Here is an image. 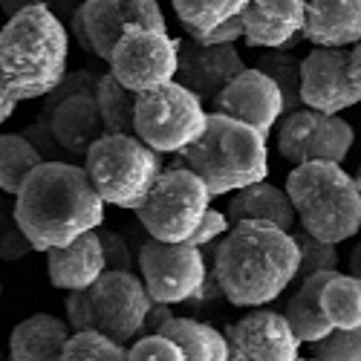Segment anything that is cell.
<instances>
[{
    "label": "cell",
    "instance_id": "484cf974",
    "mask_svg": "<svg viewBox=\"0 0 361 361\" xmlns=\"http://www.w3.org/2000/svg\"><path fill=\"white\" fill-rule=\"evenodd\" d=\"M318 283H321V272L304 278L298 286H292V298L281 310L292 326V333L300 338V344H312L326 333H333V326L324 318V310L318 304Z\"/></svg>",
    "mask_w": 361,
    "mask_h": 361
},
{
    "label": "cell",
    "instance_id": "277c9868",
    "mask_svg": "<svg viewBox=\"0 0 361 361\" xmlns=\"http://www.w3.org/2000/svg\"><path fill=\"white\" fill-rule=\"evenodd\" d=\"M179 159L200 173L217 200L269 176V136L240 118L208 110L205 130Z\"/></svg>",
    "mask_w": 361,
    "mask_h": 361
},
{
    "label": "cell",
    "instance_id": "8d00e7d4",
    "mask_svg": "<svg viewBox=\"0 0 361 361\" xmlns=\"http://www.w3.org/2000/svg\"><path fill=\"white\" fill-rule=\"evenodd\" d=\"M99 78L102 73L96 70H73V73H64V78L58 81L49 93L41 99V110L44 113H52L55 104H61L67 96H75V93H96V87H99Z\"/></svg>",
    "mask_w": 361,
    "mask_h": 361
},
{
    "label": "cell",
    "instance_id": "e0dca14e",
    "mask_svg": "<svg viewBox=\"0 0 361 361\" xmlns=\"http://www.w3.org/2000/svg\"><path fill=\"white\" fill-rule=\"evenodd\" d=\"M240 70H246V61L234 44L205 47L188 35L179 38L176 81L185 84L191 93H197L205 107Z\"/></svg>",
    "mask_w": 361,
    "mask_h": 361
},
{
    "label": "cell",
    "instance_id": "ab89813d",
    "mask_svg": "<svg viewBox=\"0 0 361 361\" xmlns=\"http://www.w3.org/2000/svg\"><path fill=\"white\" fill-rule=\"evenodd\" d=\"M228 228H231V217L223 214V212H217V208H208L205 217H202V223H200V228L191 234L188 243H194V246H208V243H214V240L226 237Z\"/></svg>",
    "mask_w": 361,
    "mask_h": 361
},
{
    "label": "cell",
    "instance_id": "74e56055",
    "mask_svg": "<svg viewBox=\"0 0 361 361\" xmlns=\"http://www.w3.org/2000/svg\"><path fill=\"white\" fill-rule=\"evenodd\" d=\"M20 133L38 147V154H41L44 159H70L67 150L58 145V139H55V133H52V125H49V116H47L44 110H38V116H35Z\"/></svg>",
    "mask_w": 361,
    "mask_h": 361
},
{
    "label": "cell",
    "instance_id": "5b68a950",
    "mask_svg": "<svg viewBox=\"0 0 361 361\" xmlns=\"http://www.w3.org/2000/svg\"><path fill=\"white\" fill-rule=\"evenodd\" d=\"M286 194L300 228L326 243L341 246L361 228V191L341 162H304L286 176Z\"/></svg>",
    "mask_w": 361,
    "mask_h": 361
},
{
    "label": "cell",
    "instance_id": "52a82bcc",
    "mask_svg": "<svg viewBox=\"0 0 361 361\" xmlns=\"http://www.w3.org/2000/svg\"><path fill=\"white\" fill-rule=\"evenodd\" d=\"M84 168L107 205L136 212L165 171V162L159 150L136 133H104L90 145Z\"/></svg>",
    "mask_w": 361,
    "mask_h": 361
},
{
    "label": "cell",
    "instance_id": "c3c4849f",
    "mask_svg": "<svg viewBox=\"0 0 361 361\" xmlns=\"http://www.w3.org/2000/svg\"><path fill=\"white\" fill-rule=\"evenodd\" d=\"M0 358H9V355H6V353H4V347H0Z\"/></svg>",
    "mask_w": 361,
    "mask_h": 361
},
{
    "label": "cell",
    "instance_id": "f35d334b",
    "mask_svg": "<svg viewBox=\"0 0 361 361\" xmlns=\"http://www.w3.org/2000/svg\"><path fill=\"white\" fill-rule=\"evenodd\" d=\"M183 32L188 38H194L197 44H205V47H217V44H237L240 38L246 35V26H243V18L234 15L228 18L226 23H220L217 29H208V32H200L194 26H183Z\"/></svg>",
    "mask_w": 361,
    "mask_h": 361
},
{
    "label": "cell",
    "instance_id": "d4e9b609",
    "mask_svg": "<svg viewBox=\"0 0 361 361\" xmlns=\"http://www.w3.org/2000/svg\"><path fill=\"white\" fill-rule=\"evenodd\" d=\"M159 333L173 338L179 347H183L185 358H191V361H226V358H231L226 333H220V329H214L205 321L173 315L171 321L162 324Z\"/></svg>",
    "mask_w": 361,
    "mask_h": 361
},
{
    "label": "cell",
    "instance_id": "ba28073f",
    "mask_svg": "<svg viewBox=\"0 0 361 361\" xmlns=\"http://www.w3.org/2000/svg\"><path fill=\"white\" fill-rule=\"evenodd\" d=\"M212 191L185 162H176L159 173V179L136 208V220L147 237L165 243H185L200 228L205 212L212 208Z\"/></svg>",
    "mask_w": 361,
    "mask_h": 361
},
{
    "label": "cell",
    "instance_id": "bcb514c9",
    "mask_svg": "<svg viewBox=\"0 0 361 361\" xmlns=\"http://www.w3.org/2000/svg\"><path fill=\"white\" fill-rule=\"evenodd\" d=\"M350 275H355V278H361V240L353 246V252H350Z\"/></svg>",
    "mask_w": 361,
    "mask_h": 361
},
{
    "label": "cell",
    "instance_id": "f546056e",
    "mask_svg": "<svg viewBox=\"0 0 361 361\" xmlns=\"http://www.w3.org/2000/svg\"><path fill=\"white\" fill-rule=\"evenodd\" d=\"M171 4L183 26H194L200 32H208V29H217L228 18L240 15L249 0H171Z\"/></svg>",
    "mask_w": 361,
    "mask_h": 361
},
{
    "label": "cell",
    "instance_id": "3957f363",
    "mask_svg": "<svg viewBox=\"0 0 361 361\" xmlns=\"http://www.w3.org/2000/svg\"><path fill=\"white\" fill-rule=\"evenodd\" d=\"M70 26L47 4L26 6L0 26V78L18 102L44 99L67 73Z\"/></svg>",
    "mask_w": 361,
    "mask_h": 361
},
{
    "label": "cell",
    "instance_id": "d6a6232c",
    "mask_svg": "<svg viewBox=\"0 0 361 361\" xmlns=\"http://www.w3.org/2000/svg\"><path fill=\"white\" fill-rule=\"evenodd\" d=\"M35 246L26 237L18 214H15V197L4 194L0 197V260L4 263H18L26 255H32Z\"/></svg>",
    "mask_w": 361,
    "mask_h": 361
},
{
    "label": "cell",
    "instance_id": "6da1fadb",
    "mask_svg": "<svg viewBox=\"0 0 361 361\" xmlns=\"http://www.w3.org/2000/svg\"><path fill=\"white\" fill-rule=\"evenodd\" d=\"M214 275L231 307H269L295 281L300 252L292 231L266 220H237L214 246Z\"/></svg>",
    "mask_w": 361,
    "mask_h": 361
},
{
    "label": "cell",
    "instance_id": "4316f807",
    "mask_svg": "<svg viewBox=\"0 0 361 361\" xmlns=\"http://www.w3.org/2000/svg\"><path fill=\"white\" fill-rule=\"evenodd\" d=\"M304 32L295 35L292 41L281 44V47H263L260 55H257V64L269 78H275V84L281 87L283 93V110L292 113L300 104V61H304V55L298 52V47L304 44Z\"/></svg>",
    "mask_w": 361,
    "mask_h": 361
},
{
    "label": "cell",
    "instance_id": "7a4b0ae2",
    "mask_svg": "<svg viewBox=\"0 0 361 361\" xmlns=\"http://www.w3.org/2000/svg\"><path fill=\"white\" fill-rule=\"evenodd\" d=\"M104 205L87 168L70 159H44L15 194V214L35 252L44 255L99 228Z\"/></svg>",
    "mask_w": 361,
    "mask_h": 361
},
{
    "label": "cell",
    "instance_id": "d6986e66",
    "mask_svg": "<svg viewBox=\"0 0 361 361\" xmlns=\"http://www.w3.org/2000/svg\"><path fill=\"white\" fill-rule=\"evenodd\" d=\"M246 26V44L252 49L281 47L304 32L307 0H249L240 12Z\"/></svg>",
    "mask_w": 361,
    "mask_h": 361
},
{
    "label": "cell",
    "instance_id": "7c38bea8",
    "mask_svg": "<svg viewBox=\"0 0 361 361\" xmlns=\"http://www.w3.org/2000/svg\"><path fill=\"white\" fill-rule=\"evenodd\" d=\"M355 142V130L338 113L298 107L278 122V150L289 165L304 162H344Z\"/></svg>",
    "mask_w": 361,
    "mask_h": 361
},
{
    "label": "cell",
    "instance_id": "8992f818",
    "mask_svg": "<svg viewBox=\"0 0 361 361\" xmlns=\"http://www.w3.org/2000/svg\"><path fill=\"white\" fill-rule=\"evenodd\" d=\"M154 304L139 272L104 269V275L87 289L67 292V321L73 329H102L118 344H130L142 336L145 315Z\"/></svg>",
    "mask_w": 361,
    "mask_h": 361
},
{
    "label": "cell",
    "instance_id": "4fadbf2b",
    "mask_svg": "<svg viewBox=\"0 0 361 361\" xmlns=\"http://www.w3.org/2000/svg\"><path fill=\"white\" fill-rule=\"evenodd\" d=\"M136 23L168 29L159 0H84L70 20V32L87 55L110 61L116 41Z\"/></svg>",
    "mask_w": 361,
    "mask_h": 361
},
{
    "label": "cell",
    "instance_id": "7bdbcfd3",
    "mask_svg": "<svg viewBox=\"0 0 361 361\" xmlns=\"http://www.w3.org/2000/svg\"><path fill=\"white\" fill-rule=\"evenodd\" d=\"M81 4H84V0H49V9L70 26V20L75 18V12H78Z\"/></svg>",
    "mask_w": 361,
    "mask_h": 361
},
{
    "label": "cell",
    "instance_id": "9c48e42d",
    "mask_svg": "<svg viewBox=\"0 0 361 361\" xmlns=\"http://www.w3.org/2000/svg\"><path fill=\"white\" fill-rule=\"evenodd\" d=\"M208 107L185 84L165 81L142 90L133 113V133L159 154H183L205 130Z\"/></svg>",
    "mask_w": 361,
    "mask_h": 361
},
{
    "label": "cell",
    "instance_id": "9a60e30c",
    "mask_svg": "<svg viewBox=\"0 0 361 361\" xmlns=\"http://www.w3.org/2000/svg\"><path fill=\"white\" fill-rule=\"evenodd\" d=\"M208 110L226 113L231 118H240L260 133H272V128L281 122L283 110V93L275 84V78H269L260 67H246L240 70L220 93L208 102Z\"/></svg>",
    "mask_w": 361,
    "mask_h": 361
},
{
    "label": "cell",
    "instance_id": "30bf717a",
    "mask_svg": "<svg viewBox=\"0 0 361 361\" xmlns=\"http://www.w3.org/2000/svg\"><path fill=\"white\" fill-rule=\"evenodd\" d=\"M214 243H165V240L147 237L139 246V275L154 300L162 304H188L202 286L208 266L214 257Z\"/></svg>",
    "mask_w": 361,
    "mask_h": 361
},
{
    "label": "cell",
    "instance_id": "7402d4cb",
    "mask_svg": "<svg viewBox=\"0 0 361 361\" xmlns=\"http://www.w3.org/2000/svg\"><path fill=\"white\" fill-rule=\"evenodd\" d=\"M73 336L67 318L49 312H35L12 326L9 333V358L15 361H49L64 358V344Z\"/></svg>",
    "mask_w": 361,
    "mask_h": 361
},
{
    "label": "cell",
    "instance_id": "ee69618b",
    "mask_svg": "<svg viewBox=\"0 0 361 361\" xmlns=\"http://www.w3.org/2000/svg\"><path fill=\"white\" fill-rule=\"evenodd\" d=\"M38 4H47L49 6V0H0V12H4L6 18H12L15 12H20L26 6H38Z\"/></svg>",
    "mask_w": 361,
    "mask_h": 361
},
{
    "label": "cell",
    "instance_id": "cb8c5ba5",
    "mask_svg": "<svg viewBox=\"0 0 361 361\" xmlns=\"http://www.w3.org/2000/svg\"><path fill=\"white\" fill-rule=\"evenodd\" d=\"M318 304L333 329L361 326V278L338 269H324L318 283Z\"/></svg>",
    "mask_w": 361,
    "mask_h": 361
},
{
    "label": "cell",
    "instance_id": "60d3db41",
    "mask_svg": "<svg viewBox=\"0 0 361 361\" xmlns=\"http://www.w3.org/2000/svg\"><path fill=\"white\" fill-rule=\"evenodd\" d=\"M171 318H173L171 304H162V300H154V304H150V310H147V315H145L142 333H159L162 324H165V321H171Z\"/></svg>",
    "mask_w": 361,
    "mask_h": 361
},
{
    "label": "cell",
    "instance_id": "d590c367",
    "mask_svg": "<svg viewBox=\"0 0 361 361\" xmlns=\"http://www.w3.org/2000/svg\"><path fill=\"white\" fill-rule=\"evenodd\" d=\"M102 237V246H104V260L107 269H125V272H139V249L136 243L116 228H107L104 223L96 228Z\"/></svg>",
    "mask_w": 361,
    "mask_h": 361
},
{
    "label": "cell",
    "instance_id": "b9f144b4",
    "mask_svg": "<svg viewBox=\"0 0 361 361\" xmlns=\"http://www.w3.org/2000/svg\"><path fill=\"white\" fill-rule=\"evenodd\" d=\"M18 96L12 93V90L6 87V81L4 78H0V125H6L9 122V118H12V113L18 110Z\"/></svg>",
    "mask_w": 361,
    "mask_h": 361
},
{
    "label": "cell",
    "instance_id": "f1b7e54d",
    "mask_svg": "<svg viewBox=\"0 0 361 361\" xmlns=\"http://www.w3.org/2000/svg\"><path fill=\"white\" fill-rule=\"evenodd\" d=\"M139 93L125 87L113 73H102L96 87V102L107 133H133V113Z\"/></svg>",
    "mask_w": 361,
    "mask_h": 361
},
{
    "label": "cell",
    "instance_id": "2e32d148",
    "mask_svg": "<svg viewBox=\"0 0 361 361\" xmlns=\"http://www.w3.org/2000/svg\"><path fill=\"white\" fill-rule=\"evenodd\" d=\"M226 341H228L231 358H240V361H295V358H300V338L292 333L286 315L275 312V310L252 307V312L228 324Z\"/></svg>",
    "mask_w": 361,
    "mask_h": 361
},
{
    "label": "cell",
    "instance_id": "8fae6325",
    "mask_svg": "<svg viewBox=\"0 0 361 361\" xmlns=\"http://www.w3.org/2000/svg\"><path fill=\"white\" fill-rule=\"evenodd\" d=\"M107 64H110V73L125 87L136 90V93L159 87L176 78L179 38H173L168 29L147 26V23L128 26L125 35L116 41Z\"/></svg>",
    "mask_w": 361,
    "mask_h": 361
},
{
    "label": "cell",
    "instance_id": "ffe728a7",
    "mask_svg": "<svg viewBox=\"0 0 361 361\" xmlns=\"http://www.w3.org/2000/svg\"><path fill=\"white\" fill-rule=\"evenodd\" d=\"M49 116V125H52V133L58 139L70 157L75 159H84L90 145L96 139H102L107 130H104V122H102V113H99V102H96V93H75V96H67L61 104H55Z\"/></svg>",
    "mask_w": 361,
    "mask_h": 361
},
{
    "label": "cell",
    "instance_id": "681fc988",
    "mask_svg": "<svg viewBox=\"0 0 361 361\" xmlns=\"http://www.w3.org/2000/svg\"><path fill=\"white\" fill-rule=\"evenodd\" d=\"M0 295H4V286H0Z\"/></svg>",
    "mask_w": 361,
    "mask_h": 361
},
{
    "label": "cell",
    "instance_id": "603a6c76",
    "mask_svg": "<svg viewBox=\"0 0 361 361\" xmlns=\"http://www.w3.org/2000/svg\"><path fill=\"white\" fill-rule=\"evenodd\" d=\"M226 214L231 217V223H237V220H266V223H275L286 231H292L295 220H298L295 205H292L286 188H278L272 183H266V179L234 191V197L226 205Z\"/></svg>",
    "mask_w": 361,
    "mask_h": 361
},
{
    "label": "cell",
    "instance_id": "83f0119b",
    "mask_svg": "<svg viewBox=\"0 0 361 361\" xmlns=\"http://www.w3.org/2000/svg\"><path fill=\"white\" fill-rule=\"evenodd\" d=\"M44 157L23 133H0V194L15 197Z\"/></svg>",
    "mask_w": 361,
    "mask_h": 361
},
{
    "label": "cell",
    "instance_id": "f6af8a7d",
    "mask_svg": "<svg viewBox=\"0 0 361 361\" xmlns=\"http://www.w3.org/2000/svg\"><path fill=\"white\" fill-rule=\"evenodd\" d=\"M350 75H353L355 87L361 90V41L350 49Z\"/></svg>",
    "mask_w": 361,
    "mask_h": 361
},
{
    "label": "cell",
    "instance_id": "836d02e7",
    "mask_svg": "<svg viewBox=\"0 0 361 361\" xmlns=\"http://www.w3.org/2000/svg\"><path fill=\"white\" fill-rule=\"evenodd\" d=\"M310 353L318 361H361V326L333 329L324 338L312 341Z\"/></svg>",
    "mask_w": 361,
    "mask_h": 361
},
{
    "label": "cell",
    "instance_id": "e575fe53",
    "mask_svg": "<svg viewBox=\"0 0 361 361\" xmlns=\"http://www.w3.org/2000/svg\"><path fill=\"white\" fill-rule=\"evenodd\" d=\"M130 361H185V353L165 333H142L128 344Z\"/></svg>",
    "mask_w": 361,
    "mask_h": 361
},
{
    "label": "cell",
    "instance_id": "4dcf8cb0",
    "mask_svg": "<svg viewBox=\"0 0 361 361\" xmlns=\"http://www.w3.org/2000/svg\"><path fill=\"white\" fill-rule=\"evenodd\" d=\"M128 358V347L110 338L102 329H73L64 344V361H118Z\"/></svg>",
    "mask_w": 361,
    "mask_h": 361
},
{
    "label": "cell",
    "instance_id": "1f68e13d",
    "mask_svg": "<svg viewBox=\"0 0 361 361\" xmlns=\"http://www.w3.org/2000/svg\"><path fill=\"white\" fill-rule=\"evenodd\" d=\"M292 237H295L298 252H300V266H298V275H295L292 286H298L300 281L315 275V272H324V269H338V246L336 243H326V240L312 237L307 228H292Z\"/></svg>",
    "mask_w": 361,
    "mask_h": 361
},
{
    "label": "cell",
    "instance_id": "44dd1931",
    "mask_svg": "<svg viewBox=\"0 0 361 361\" xmlns=\"http://www.w3.org/2000/svg\"><path fill=\"white\" fill-rule=\"evenodd\" d=\"M304 38L312 47H355L361 41V0H307Z\"/></svg>",
    "mask_w": 361,
    "mask_h": 361
},
{
    "label": "cell",
    "instance_id": "5bb4252c",
    "mask_svg": "<svg viewBox=\"0 0 361 361\" xmlns=\"http://www.w3.org/2000/svg\"><path fill=\"white\" fill-rule=\"evenodd\" d=\"M353 47H312L300 61V104L321 113H341L361 102L350 75Z\"/></svg>",
    "mask_w": 361,
    "mask_h": 361
},
{
    "label": "cell",
    "instance_id": "7dc6e473",
    "mask_svg": "<svg viewBox=\"0 0 361 361\" xmlns=\"http://www.w3.org/2000/svg\"><path fill=\"white\" fill-rule=\"evenodd\" d=\"M355 185H358V191H361V165H358V173H355Z\"/></svg>",
    "mask_w": 361,
    "mask_h": 361
},
{
    "label": "cell",
    "instance_id": "ac0fdd59",
    "mask_svg": "<svg viewBox=\"0 0 361 361\" xmlns=\"http://www.w3.org/2000/svg\"><path fill=\"white\" fill-rule=\"evenodd\" d=\"M107 269L104 260V246L99 231H84L81 237H75L73 243L58 246L47 252V272H49V283L55 289L64 292H78L87 289L90 283H96Z\"/></svg>",
    "mask_w": 361,
    "mask_h": 361
}]
</instances>
